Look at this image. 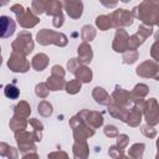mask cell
Masks as SVG:
<instances>
[{
  "instance_id": "7bdbcfd3",
  "label": "cell",
  "mask_w": 159,
  "mask_h": 159,
  "mask_svg": "<svg viewBox=\"0 0 159 159\" xmlns=\"http://www.w3.org/2000/svg\"><path fill=\"white\" fill-rule=\"evenodd\" d=\"M24 159H39V157L36 154H31V155H26L24 157Z\"/></svg>"
},
{
  "instance_id": "9c48e42d",
  "label": "cell",
  "mask_w": 159,
  "mask_h": 159,
  "mask_svg": "<svg viewBox=\"0 0 159 159\" xmlns=\"http://www.w3.org/2000/svg\"><path fill=\"white\" fill-rule=\"evenodd\" d=\"M9 67L14 72H26L29 68V62L22 57V55H17V52H14L11 56V60L9 61Z\"/></svg>"
},
{
  "instance_id": "7402d4cb",
  "label": "cell",
  "mask_w": 159,
  "mask_h": 159,
  "mask_svg": "<svg viewBox=\"0 0 159 159\" xmlns=\"http://www.w3.org/2000/svg\"><path fill=\"white\" fill-rule=\"evenodd\" d=\"M96 24L99 27V30H102V31H106V30H108L109 27L113 26V21L111 19V16H107V15L98 16L96 19Z\"/></svg>"
},
{
  "instance_id": "5b68a950",
  "label": "cell",
  "mask_w": 159,
  "mask_h": 159,
  "mask_svg": "<svg viewBox=\"0 0 159 159\" xmlns=\"http://www.w3.org/2000/svg\"><path fill=\"white\" fill-rule=\"evenodd\" d=\"M12 47H14L15 52L20 51L21 55H26V53L31 52L34 48V43L31 41V35L27 32L20 34L19 37L16 39V41L12 43Z\"/></svg>"
},
{
  "instance_id": "d6986e66",
  "label": "cell",
  "mask_w": 159,
  "mask_h": 159,
  "mask_svg": "<svg viewBox=\"0 0 159 159\" xmlns=\"http://www.w3.org/2000/svg\"><path fill=\"white\" fill-rule=\"evenodd\" d=\"M75 75H76V76L80 78V81H82V82H89L91 78H92V71H91L88 67L81 66V65L76 68Z\"/></svg>"
},
{
  "instance_id": "836d02e7",
  "label": "cell",
  "mask_w": 159,
  "mask_h": 159,
  "mask_svg": "<svg viewBox=\"0 0 159 159\" xmlns=\"http://www.w3.org/2000/svg\"><path fill=\"white\" fill-rule=\"evenodd\" d=\"M104 134H106L107 137H109V138H114V137L118 135V130H117V128H116L114 125L109 124V125H106V128H104Z\"/></svg>"
},
{
  "instance_id": "f35d334b",
  "label": "cell",
  "mask_w": 159,
  "mask_h": 159,
  "mask_svg": "<svg viewBox=\"0 0 159 159\" xmlns=\"http://www.w3.org/2000/svg\"><path fill=\"white\" fill-rule=\"evenodd\" d=\"M48 159H68V157L65 152H53L48 154Z\"/></svg>"
},
{
  "instance_id": "83f0119b",
  "label": "cell",
  "mask_w": 159,
  "mask_h": 159,
  "mask_svg": "<svg viewBox=\"0 0 159 159\" xmlns=\"http://www.w3.org/2000/svg\"><path fill=\"white\" fill-rule=\"evenodd\" d=\"M39 113L43 117H48L52 114V106L46 102V101H42L40 104H39Z\"/></svg>"
},
{
  "instance_id": "52a82bcc",
  "label": "cell",
  "mask_w": 159,
  "mask_h": 159,
  "mask_svg": "<svg viewBox=\"0 0 159 159\" xmlns=\"http://www.w3.org/2000/svg\"><path fill=\"white\" fill-rule=\"evenodd\" d=\"M109 16H111V19L113 21V26H127V25H130L133 22L132 14L129 11L124 10V9L116 10Z\"/></svg>"
},
{
  "instance_id": "bcb514c9",
  "label": "cell",
  "mask_w": 159,
  "mask_h": 159,
  "mask_svg": "<svg viewBox=\"0 0 159 159\" xmlns=\"http://www.w3.org/2000/svg\"><path fill=\"white\" fill-rule=\"evenodd\" d=\"M157 159H159V153H158V155H157Z\"/></svg>"
},
{
  "instance_id": "8fae6325",
  "label": "cell",
  "mask_w": 159,
  "mask_h": 159,
  "mask_svg": "<svg viewBox=\"0 0 159 159\" xmlns=\"http://www.w3.org/2000/svg\"><path fill=\"white\" fill-rule=\"evenodd\" d=\"M63 6H65L68 16L72 19H78L82 15L83 5L81 1H66V2H63Z\"/></svg>"
},
{
  "instance_id": "44dd1931",
  "label": "cell",
  "mask_w": 159,
  "mask_h": 159,
  "mask_svg": "<svg viewBox=\"0 0 159 159\" xmlns=\"http://www.w3.org/2000/svg\"><path fill=\"white\" fill-rule=\"evenodd\" d=\"M65 86V81L63 77H58V76H51L47 78V87L51 91H58Z\"/></svg>"
},
{
  "instance_id": "ac0fdd59",
  "label": "cell",
  "mask_w": 159,
  "mask_h": 159,
  "mask_svg": "<svg viewBox=\"0 0 159 159\" xmlns=\"http://www.w3.org/2000/svg\"><path fill=\"white\" fill-rule=\"evenodd\" d=\"M48 65V57L45 53H39L32 58V67L36 71H42Z\"/></svg>"
},
{
  "instance_id": "9a60e30c",
  "label": "cell",
  "mask_w": 159,
  "mask_h": 159,
  "mask_svg": "<svg viewBox=\"0 0 159 159\" xmlns=\"http://www.w3.org/2000/svg\"><path fill=\"white\" fill-rule=\"evenodd\" d=\"M17 19H19V22H20L24 27H32V26H35V25L39 22V19L31 14L30 9H27L26 14L22 12L21 15H19Z\"/></svg>"
},
{
  "instance_id": "4316f807",
  "label": "cell",
  "mask_w": 159,
  "mask_h": 159,
  "mask_svg": "<svg viewBox=\"0 0 159 159\" xmlns=\"http://www.w3.org/2000/svg\"><path fill=\"white\" fill-rule=\"evenodd\" d=\"M31 109L29 107V104L26 102H20L16 107H15V113L16 114H20L21 117H27L30 114Z\"/></svg>"
},
{
  "instance_id": "ba28073f",
  "label": "cell",
  "mask_w": 159,
  "mask_h": 159,
  "mask_svg": "<svg viewBox=\"0 0 159 159\" xmlns=\"http://www.w3.org/2000/svg\"><path fill=\"white\" fill-rule=\"evenodd\" d=\"M78 116L81 117V119L84 123H87L88 125H92L94 128L101 127L103 124V117L98 112H88V111L83 109L81 113H78Z\"/></svg>"
},
{
  "instance_id": "ab89813d",
  "label": "cell",
  "mask_w": 159,
  "mask_h": 159,
  "mask_svg": "<svg viewBox=\"0 0 159 159\" xmlns=\"http://www.w3.org/2000/svg\"><path fill=\"white\" fill-rule=\"evenodd\" d=\"M62 24H63V15H62V12H60L53 17V26L60 27Z\"/></svg>"
},
{
  "instance_id": "ee69618b",
  "label": "cell",
  "mask_w": 159,
  "mask_h": 159,
  "mask_svg": "<svg viewBox=\"0 0 159 159\" xmlns=\"http://www.w3.org/2000/svg\"><path fill=\"white\" fill-rule=\"evenodd\" d=\"M157 147H158V150H159V139L157 140Z\"/></svg>"
},
{
  "instance_id": "6da1fadb",
  "label": "cell",
  "mask_w": 159,
  "mask_h": 159,
  "mask_svg": "<svg viewBox=\"0 0 159 159\" xmlns=\"http://www.w3.org/2000/svg\"><path fill=\"white\" fill-rule=\"evenodd\" d=\"M138 10L137 16L145 24V25H155L159 24V2L157 1H144L135 7Z\"/></svg>"
},
{
  "instance_id": "e575fe53",
  "label": "cell",
  "mask_w": 159,
  "mask_h": 159,
  "mask_svg": "<svg viewBox=\"0 0 159 159\" xmlns=\"http://www.w3.org/2000/svg\"><path fill=\"white\" fill-rule=\"evenodd\" d=\"M32 9L36 14H41L43 12V10H46V2H40V1H34L32 2Z\"/></svg>"
},
{
  "instance_id": "d4e9b609",
  "label": "cell",
  "mask_w": 159,
  "mask_h": 159,
  "mask_svg": "<svg viewBox=\"0 0 159 159\" xmlns=\"http://www.w3.org/2000/svg\"><path fill=\"white\" fill-rule=\"evenodd\" d=\"M46 12L48 15H53L56 16L57 14L61 12V4L58 1H50L46 2Z\"/></svg>"
},
{
  "instance_id": "7a4b0ae2",
  "label": "cell",
  "mask_w": 159,
  "mask_h": 159,
  "mask_svg": "<svg viewBox=\"0 0 159 159\" xmlns=\"http://www.w3.org/2000/svg\"><path fill=\"white\" fill-rule=\"evenodd\" d=\"M37 41L41 45L55 43L57 46H65L67 43V37L61 32H55V31L43 29L37 34Z\"/></svg>"
},
{
  "instance_id": "d590c367",
  "label": "cell",
  "mask_w": 159,
  "mask_h": 159,
  "mask_svg": "<svg viewBox=\"0 0 159 159\" xmlns=\"http://www.w3.org/2000/svg\"><path fill=\"white\" fill-rule=\"evenodd\" d=\"M152 56L159 61V34H157V40L152 46Z\"/></svg>"
},
{
  "instance_id": "2e32d148",
  "label": "cell",
  "mask_w": 159,
  "mask_h": 159,
  "mask_svg": "<svg viewBox=\"0 0 159 159\" xmlns=\"http://www.w3.org/2000/svg\"><path fill=\"white\" fill-rule=\"evenodd\" d=\"M92 96H93V98L96 99V102L99 103V104L108 106L109 102H111V97H109V94H108L102 87H96V88L93 89Z\"/></svg>"
},
{
  "instance_id": "f546056e",
  "label": "cell",
  "mask_w": 159,
  "mask_h": 159,
  "mask_svg": "<svg viewBox=\"0 0 159 159\" xmlns=\"http://www.w3.org/2000/svg\"><path fill=\"white\" fill-rule=\"evenodd\" d=\"M138 58V52L135 50H129L128 52L124 53L123 56V62L124 63H133Z\"/></svg>"
},
{
  "instance_id": "277c9868",
  "label": "cell",
  "mask_w": 159,
  "mask_h": 159,
  "mask_svg": "<svg viewBox=\"0 0 159 159\" xmlns=\"http://www.w3.org/2000/svg\"><path fill=\"white\" fill-rule=\"evenodd\" d=\"M152 32H153V30H152V27H149V26H145V25H142V26H139V29H138V31L132 36V37H129V42H128V50L130 48V50H135L139 45H142L144 41H145V39L149 36V35H152Z\"/></svg>"
},
{
  "instance_id": "603a6c76",
  "label": "cell",
  "mask_w": 159,
  "mask_h": 159,
  "mask_svg": "<svg viewBox=\"0 0 159 159\" xmlns=\"http://www.w3.org/2000/svg\"><path fill=\"white\" fill-rule=\"evenodd\" d=\"M1 29H2V37L6 34L5 31L7 30V36L12 35L14 30H15V24L11 19H9L7 16H1Z\"/></svg>"
},
{
  "instance_id": "cb8c5ba5",
  "label": "cell",
  "mask_w": 159,
  "mask_h": 159,
  "mask_svg": "<svg viewBox=\"0 0 159 159\" xmlns=\"http://www.w3.org/2000/svg\"><path fill=\"white\" fill-rule=\"evenodd\" d=\"M144 152V144L143 143H137L130 147L129 149V159H142Z\"/></svg>"
},
{
  "instance_id": "b9f144b4",
  "label": "cell",
  "mask_w": 159,
  "mask_h": 159,
  "mask_svg": "<svg viewBox=\"0 0 159 159\" xmlns=\"http://www.w3.org/2000/svg\"><path fill=\"white\" fill-rule=\"evenodd\" d=\"M30 124H32L34 127H35V130H39V132H41L42 130V128H43V125H42V123L41 122H39L37 119H30Z\"/></svg>"
},
{
  "instance_id": "4dcf8cb0",
  "label": "cell",
  "mask_w": 159,
  "mask_h": 159,
  "mask_svg": "<svg viewBox=\"0 0 159 159\" xmlns=\"http://www.w3.org/2000/svg\"><path fill=\"white\" fill-rule=\"evenodd\" d=\"M5 94H6V97H9L11 99H15L19 96V89L12 84H7L6 88H5Z\"/></svg>"
},
{
  "instance_id": "8992f818",
  "label": "cell",
  "mask_w": 159,
  "mask_h": 159,
  "mask_svg": "<svg viewBox=\"0 0 159 159\" xmlns=\"http://www.w3.org/2000/svg\"><path fill=\"white\" fill-rule=\"evenodd\" d=\"M137 75L142 77H153L159 81V66L152 61H145L137 67Z\"/></svg>"
},
{
  "instance_id": "60d3db41",
  "label": "cell",
  "mask_w": 159,
  "mask_h": 159,
  "mask_svg": "<svg viewBox=\"0 0 159 159\" xmlns=\"http://www.w3.org/2000/svg\"><path fill=\"white\" fill-rule=\"evenodd\" d=\"M52 75L53 76H58V77H63L65 76V71L61 66H53L52 67Z\"/></svg>"
},
{
  "instance_id": "4fadbf2b",
  "label": "cell",
  "mask_w": 159,
  "mask_h": 159,
  "mask_svg": "<svg viewBox=\"0 0 159 159\" xmlns=\"http://www.w3.org/2000/svg\"><path fill=\"white\" fill-rule=\"evenodd\" d=\"M91 60H92V48L86 42L81 43L78 46V62L86 65L91 62Z\"/></svg>"
},
{
  "instance_id": "ffe728a7",
  "label": "cell",
  "mask_w": 159,
  "mask_h": 159,
  "mask_svg": "<svg viewBox=\"0 0 159 159\" xmlns=\"http://www.w3.org/2000/svg\"><path fill=\"white\" fill-rule=\"evenodd\" d=\"M142 120V111L138 106H135L130 112H129V117H128V124L132 125V127H135L140 123Z\"/></svg>"
},
{
  "instance_id": "74e56055",
  "label": "cell",
  "mask_w": 159,
  "mask_h": 159,
  "mask_svg": "<svg viewBox=\"0 0 159 159\" xmlns=\"http://www.w3.org/2000/svg\"><path fill=\"white\" fill-rule=\"evenodd\" d=\"M127 144H128V137H127L125 134H120V135L118 137L117 147H119L120 149H123V148H125V147H127Z\"/></svg>"
},
{
  "instance_id": "d6a6232c",
  "label": "cell",
  "mask_w": 159,
  "mask_h": 159,
  "mask_svg": "<svg viewBox=\"0 0 159 159\" xmlns=\"http://www.w3.org/2000/svg\"><path fill=\"white\" fill-rule=\"evenodd\" d=\"M48 89L50 88L45 83H40V84L36 86V94L39 97H41V98H45L47 96V93H48Z\"/></svg>"
},
{
  "instance_id": "30bf717a",
  "label": "cell",
  "mask_w": 159,
  "mask_h": 159,
  "mask_svg": "<svg viewBox=\"0 0 159 159\" xmlns=\"http://www.w3.org/2000/svg\"><path fill=\"white\" fill-rule=\"evenodd\" d=\"M128 42H129V37L127 35V32L122 29L117 30L116 32V37L113 41V48L117 52H123L125 50H128Z\"/></svg>"
},
{
  "instance_id": "484cf974",
  "label": "cell",
  "mask_w": 159,
  "mask_h": 159,
  "mask_svg": "<svg viewBox=\"0 0 159 159\" xmlns=\"http://www.w3.org/2000/svg\"><path fill=\"white\" fill-rule=\"evenodd\" d=\"M81 86H82V82L78 78H76V80H72L71 82H68L66 84V91L71 94H75L81 89Z\"/></svg>"
},
{
  "instance_id": "7c38bea8",
  "label": "cell",
  "mask_w": 159,
  "mask_h": 159,
  "mask_svg": "<svg viewBox=\"0 0 159 159\" xmlns=\"http://www.w3.org/2000/svg\"><path fill=\"white\" fill-rule=\"evenodd\" d=\"M112 98H113L114 102H116L117 104H119V106H128L130 102H133V101H132V94H130L129 92L124 91L123 88H119V87L116 88V91L113 92Z\"/></svg>"
},
{
  "instance_id": "f6af8a7d",
  "label": "cell",
  "mask_w": 159,
  "mask_h": 159,
  "mask_svg": "<svg viewBox=\"0 0 159 159\" xmlns=\"http://www.w3.org/2000/svg\"><path fill=\"white\" fill-rule=\"evenodd\" d=\"M120 159H129V158H125V157H123V158H120Z\"/></svg>"
},
{
  "instance_id": "3957f363",
  "label": "cell",
  "mask_w": 159,
  "mask_h": 159,
  "mask_svg": "<svg viewBox=\"0 0 159 159\" xmlns=\"http://www.w3.org/2000/svg\"><path fill=\"white\" fill-rule=\"evenodd\" d=\"M144 116L149 125H155L159 122V106L154 98L144 103Z\"/></svg>"
},
{
  "instance_id": "1f68e13d",
  "label": "cell",
  "mask_w": 159,
  "mask_h": 159,
  "mask_svg": "<svg viewBox=\"0 0 159 159\" xmlns=\"http://www.w3.org/2000/svg\"><path fill=\"white\" fill-rule=\"evenodd\" d=\"M108 153H109V155L113 159H120V158H123V149H120L119 147H116V145L111 147Z\"/></svg>"
},
{
  "instance_id": "f1b7e54d",
  "label": "cell",
  "mask_w": 159,
  "mask_h": 159,
  "mask_svg": "<svg viewBox=\"0 0 159 159\" xmlns=\"http://www.w3.org/2000/svg\"><path fill=\"white\" fill-rule=\"evenodd\" d=\"M94 36H96V31H94V29L92 26L86 25V26L82 27V39L84 41H91Z\"/></svg>"
},
{
  "instance_id": "8d00e7d4",
  "label": "cell",
  "mask_w": 159,
  "mask_h": 159,
  "mask_svg": "<svg viewBox=\"0 0 159 159\" xmlns=\"http://www.w3.org/2000/svg\"><path fill=\"white\" fill-rule=\"evenodd\" d=\"M148 129H149L148 124H147V125H143V127H142V133H143L144 135L149 137V138H153V137H155V134H157V130H155L154 128H150V130H148Z\"/></svg>"
},
{
  "instance_id": "5bb4252c",
  "label": "cell",
  "mask_w": 159,
  "mask_h": 159,
  "mask_svg": "<svg viewBox=\"0 0 159 159\" xmlns=\"http://www.w3.org/2000/svg\"><path fill=\"white\" fill-rule=\"evenodd\" d=\"M73 157L75 159H87L88 147L84 140H76L73 144Z\"/></svg>"
},
{
  "instance_id": "e0dca14e",
  "label": "cell",
  "mask_w": 159,
  "mask_h": 159,
  "mask_svg": "<svg viewBox=\"0 0 159 159\" xmlns=\"http://www.w3.org/2000/svg\"><path fill=\"white\" fill-rule=\"evenodd\" d=\"M109 113L116 117V118H119L120 120L123 122H127L128 120V117H129V109H125V108H122L119 107L118 104L116 106H109Z\"/></svg>"
}]
</instances>
